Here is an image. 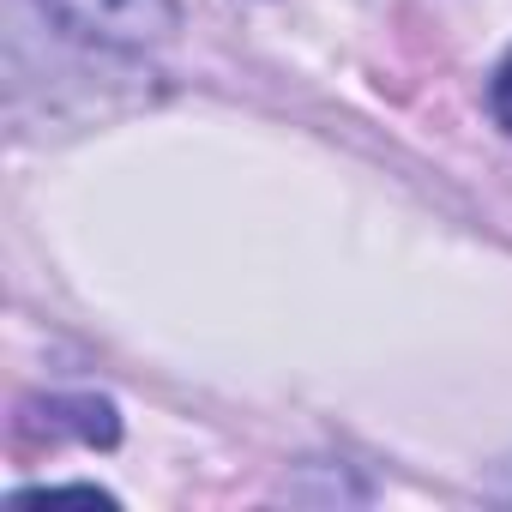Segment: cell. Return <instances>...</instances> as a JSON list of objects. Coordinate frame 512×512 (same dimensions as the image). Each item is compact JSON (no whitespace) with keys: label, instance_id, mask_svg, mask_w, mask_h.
Returning <instances> with one entry per match:
<instances>
[{"label":"cell","instance_id":"6da1fadb","mask_svg":"<svg viewBox=\"0 0 512 512\" xmlns=\"http://www.w3.org/2000/svg\"><path fill=\"white\" fill-rule=\"evenodd\" d=\"M43 7L73 31V37H91V43H115V49H139V43H157L175 13L169 0H43Z\"/></svg>","mask_w":512,"mask_h":512},{"label":"cell","instance_id":"3957f363","mask_svg":"<svg viewBox=\"0 0 512 512\" xmlns=\"http://www.w3.org/2000/svg\"><path fill=\"white\" fill-rule=\"evenodd\" d=\"M488 103H494V121L512 133V55H506V67L494 73V97H488Z\"/></svg>","mask_w":512,"mask_h":512},{"label":"cell","instance_id":"7a4b0ae2","mask_svg":"<svg viewBox=\"0 0 512 512\" xmlns=\"http://www.w3.org/2000/svg\"><path fill=\"white\" fill-rule=\"evenodd\" d=\"M49 434H79L85 446H115L121 422L103 398H55L49 404Z\"/></svg>","mask_w":512,"mask_h":512}]
</instances>
